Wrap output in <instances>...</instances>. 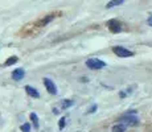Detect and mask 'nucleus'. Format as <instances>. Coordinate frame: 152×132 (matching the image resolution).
Returning <instances> with one entry per match:
<instances>
[{
  "mask_svg": "<svg viewBox=\"0 0 152 132\" xmlns=\"http://www.w3.org/2000/svg\"><path fill=\"white\" fill-rule=\"evenodd\" d=\"M86 66L89 69H93V70H101L106 66V62L104 61H101L99 58H90V60L86 61Z\"/></svg>",
  "mask_w": 152,
  "mask_h": 132,
  "instance_id": "f257e3e1",
  "label": "nucleus"
},
{
  "mask_svg": "<svg viewBox=\"0 0 152 132\" xmlns=\"http://www.w3.org/2000/svg\"><path fill=\"white\" fill-rule=\"evenodd\" d=\"M113 52L115 53L118 57L121 58H126V57H132L134 53L131 50H128L127 48H123V46H114L113 48Z\"/></svg>",
  "mask_w": 152,
  "mask_h": 132,
  "instance_id": "f03ea898",
  "label": "nucleus"
},
{
  "mask_svg": "<svg viewBox=\"0 0 152 132\" xmlns=\"http://www.w3.org/2000/svg\"><path fill=\"white\" fill-rule=\"evenodd\" d=\"M107 26H109L110 32H113V33H119V32H122V23L119 21V20H110L109 23H107Z\"/></svg>",
  "mask_w": 152,
  "mask_h": 132,
  "instance_id": "7ed1b4c3",
  "label": "nucleus"
},
{
  "mask_svg": "<svg viewBox=\"0 0 152 132\" xmlns=\"http://www.w3.org/2000/svg\"><path fill=\"white\" fill-rule=\"evenodd\" d=\"M121 122H126L127 124H130V125H136L139 123V120H138V118H136L135 115H134V112H128V114H126L124 116H122Z\"/></svg>",
  "mask_w": 152,
  "mask_h": 132,
  "instance_id": "20e7f679",
  "label": "nucleus"
},
{
  "mask_svg": "<svg viewBox=\"0 0 152 132\" xmlns=\"http://www.w3.org/2000/svg\"><path fill=\"white\" fill-rule=\"evenodd\" d=\"M44 85H45V89L48 90L49 94H52V95H56V94H57V86H56V83L52 81V79L44 78Z\"/></svg>",
  "mask_w": 152,
  "mask_h": 132,
  "instance_id": "39448f33",
  "label": "nucleus"
},
{
  "mask_svg": "<svg viewBox=\"0 0 152 132\" xmlns=\"http://www.w3.org/2000/svg\"><path fill=\"white\" fill-rule=\"evenodd\" d=\"M25 75V70L24 69H16L12 71V79L15 81H21Z\"/></svg>",
  "mask_w": 152,
  "mask_h": 132,
  "instance_id": "423d86ee",
  "label": "nucleus"
},
{
  "mask_svg": "<svg viewBox=\"0 0 152 132\" xmlns=\"http://www.w3.org/2000/svg\"><path fill=\"white\" fill-rule=\"evenodd\" d=\"M56 17V13H50V15H46L45 17H44V19L41 20V21H39L37 23V25L40 26V28H42V26H45L46 24H48V23H50L52 20H53Z\"/></svg>",
  "mask_w": 152,
  "mask_h": 132,
  "instance_id": "0eeeda50",
  "label": "nucleus"
},
{
  "mask_svg": "<svg viewBox=\"0 0 152 132\" xmlns=\"http://www.w3.org/2000/svg\"><path fill=\"white\" fill-rule=\"evenodd\" d=\"M25 91H27V94L29 96H32V98H40V93L37 91L34 87L32 86H25Z\"/></svg>",
  "mask_w": 152,
  "mask_h": 132,
  "instance_id": "6e6552de",
  "label": "nucleus"
},
{
  "mask_svg": "<svg viewBox=\"0 0 152 132\" xmlns=\"http://www.w3.org/2000/svg\"><path fill=\"white\" fill-rule=\"evenodd\" d=\"M126 130H127V125L123 124V123H121V124H115L113 127V132H124Z\"/></svg>",
  "mask_w": 152,
  "mask_h": 132,
  "instance_id": "1a4fd4ad",
  "label": "nucleus"
},
{
  "mask_svg": "<svg viewBox=\"0 0 152 132\" xmlns=\"http://www.w3.org/2000/svg\"><path fill=\"white\" fill-rule=\"evenodd\" d=\"M124 3V0H111V1L107 3L106 8H113V7H118V5H122Z\"/></svg>",
  "mask_w": 152,
  "mask_h": 132,
  "instance_id": "9d476101",
  "label": "nucleus"
},
{
  "mask_svg": "<svg viewBox=\"0 0 152 132\" xmlns=\"http://www.w3.org/2000/svg\"><path fill=\"white\" fill-rule=\"evenodd\" d=\"M17 61H19V58L16 57V55H12V57H10L7 61L4 62V66H11V65H13V63H16Z\"/></svg>",
  "mask_w": 152,
  "mask_h": 132,
  "instance_id": "9b49d317",
  "label": "nucleus"
},
{
  "mask_svg": "<svg viewBox=\"0 0 152 132\" xmlns=\"http://www.w3.org/2000/svg\"><path fill=\"white\" fill-rule=\"evenodd\" d=\"M74 104V101H70V99H65V101L62 102V104H61V108H69V107H72V106Z\"/></svg>",
  "mask_w": 152,
  "mask_h": 132,
  "instance_id": "f8f14e48",
  "label": "nucleus"
},
{
  "mask_svg": "<svg viewBox=\"0 0 152 132\" xmlns=\"http://www.w3.org/2000/svg\"><path fill=\"white\" fill-rule=\"evenodd\" d=\"M31 119H32V122H33L34 128H39V118H37L36 114L32 112V114H31Z\"/></svg>",
  "mask_w": 152,
  "mask_h": 132,
  "instance_id": "ddd939ff",
  "label": "nucleus"
},
{
  "mask_svg": "<svg viewBox=\"0 0 152 132\" xmlns=\"http://www.w3.org/2000/svg\"><path fill=\"white\" fill-rule=\"evenodd\" d=\"M20 128H21L23 132H31V124H29V123H25V124H23Z\"/></svg>",
  "mask_w": 152,
  "mask_h": 132,
  "instance_id": "4468645a",
  "label": "nucleus"
},
{
  "mask_svg": "<svg viewBox=\"0 0 152 132\" xmlns=\"http://www.w3.org/2000/svg\"><path fill=\"white\" fill-rule=\"evenodd\" d=\"M65 122H66L65 116H64V118H61L60 123H58V127H60V130H64V128H65Z\"/></svg>",
  "mask_w": 152,
  "mask_h": 132,
  "instance_id": "2eb2a0df",
  "label": "nucleus"
},
{
  "mask_svg": "<svg viewBox=\"0 0 152 132\" xmlns=\"http://www.w3.org/2000/svg\"><path fill=\"white\" fill-rule=\"evenodd\" d=\"M98 108V106L97 104H94L93 107H90V110H89V114H91V112H95V110Z\"/></svg>",
  "mask_w": 152,
  "mask_h": 132,
  "instance_id": "dca6fc26",
  "label": "nucleus"
},
{
  "mask_svg": "<svg viewBox=\"0 0 152 132\" xmlns=\"http://www.w3.org/2000/svg\"><path fill=\"white\" fill-rule=\"evenodd\" d=\"M148 25H150V26H152V16L150 17V19H148Z\"/></svg>",
  "mask_w": 152,
  "mask_h": 132,
  "instance_id": "f3484780",
  "label": "nucleus"
}]
</instances>
